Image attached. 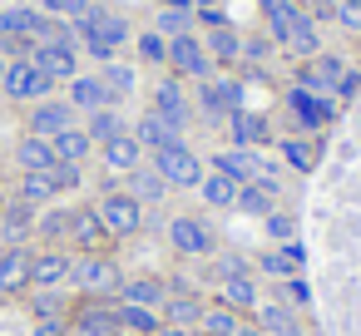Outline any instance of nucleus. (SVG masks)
I'll return each mask as SVG.
<instances>
[{
	"instance_id": "f257e3e1",
	"label": "nucleus",
	"mask_w": 361,
	"mask_h": 336,
	"mask_svg": "<svg viewBox=\"0 0 361 336\" xmlns=\"http://www.w3.org/2000/svg\"><path fill=\"white\" fill-rule=\"evenodd\" d=\"M70 287L80 297H119L124 287V267L109 252H75L70 262Z\"/></svg>"
},
{
	"instance_id": "f03ea898",
	"label": "nucleus",
	"mask_w": 361,
	"mask_h": 336,
	"mask_svg": "<svg viewBox=\"0 0 361 336\" xmlns=\"http://www.w3.org/2000/svg\"><path fill=\"white\" fill-rule=\"evenodd\" d=\"M164 237H169V247H173L178 257H213V252H218V232H213V223L198 218V213H173V218L164 223Z\"/></svg>"
},
{
	"instance_id": "7ed1b4c3",
	"label": "nucleus",
	"mask_w": 361,
	"mask_h": 336,
	"mask_svg": "<svg viewBox=\"0 0 361 336\" xmlns=\"http://www.w3.org/2000/svg\"><path fill=\"white\" fill-rule=\"evenodd\" d=\"M65 336H124L114 316V297H80L65 316Z\"/></svg>"
},
{
	"instance_id": "20e7f679",
	"label": "nucleus",
	"mask_w": 361,
	"mask_h": 336,
	"mask_svg": "<svg viewBox=\"0 0 361 336\" xmlns=\"http://www.w3.org/2000/svg\"><path fill=\"white\" fill-rule=\"evenodd\" d=\"M149 168L169 183V188H198L203 183V158L188 144H169L159 154H149Z\"/></svg>"
},
{
	"instance_id": "39448f33",
	"label": "nucleus",
	"mask_w": 361,
	"mask_h": 336,
	"mask_svg": "<svg viewBox=\"0 0 361 336\" xmlns=\"http://www.w3.org/2000/svg\"><path fill=\"white\" fill-rule=\"evenodd\" d=\"M50 89H55V80L40 75L30 55H25V60H6V85H0V94H6V99H16V104H40V99H50Z\"/></svg>"
},
{
	"instance_id": "423d86ee",
	"label": "nucleus",
	"mask_w": 361,
	"mask_h": 336,
	"mask_svg": "<svg viewBox=\"0 0 361 336\" xmlns=\"http://www.w3.org/2000/svg\"><path fill=\"white\" fill-rule=\"evenodd\" d=\"M336 99H322V94H307L302 85H287V114H292V124H297V134H322L331 119H336Z\"/></svg>"
},
{
	"instance_id": "0eeeda50",
	"label": "nucleus",
	"mask_w": 361,
	"mask_h": 336,
	"mask_svg": "<svg viewBox=\"0 0 361 336\" xmlns=\"http://www.w3.org/2000/svg\"><path fill=\"white\" fill-rule=\"evenodd\" d=\"M94 208H99V218H104V228H109V237H114V242L139 237V228H144V203H134L124 188H109Z\"/></svg>"
},
{
	"instance_id": "6e6552de",
	"label": "nucleus",
	"mask_w": 361,
	"mask_h": 336,
	"mask_svg": "<svg viewBox=\"0 0 361 336\" xmlns=\"http://www.w3.org/2000/svg\"><path fill=\"white\" fill-rule=\"evenodd\" d=\"M75 124H80V109L70 99H40L25 114V134H40V139H55V134H65Z\"/></svg>"
},
{
	"instance_id": "1a4fd4ad",
	"label": "nucleus",
	"mask_w": 361,
	"mask_h": 336,
	"mask_svg": "<svg viewBox=\"0 0 361 336\" xmlns=\"http://www.w3.org/2000/svg\"><path fill=\"white\" fill-rule=\"evenodd\" d=\"M70 262H75L70 247H40L35 262H30V287L35 292H65L70 287Z\"/></svg>"
},
{
	"instance_id": "9d476101",
	"label": "nucleus",
	"mask_w": 361,
	"mask_h": 336,
	"mask_svg": "<svg viewBox=\"0 0 361 336\" xmlns=\"http://www.w3.org/2000/svg\"><path fill=\"white\" fill-rule=\"evenodd\" d=\"M169 70L178 80H208L213 60H208V50H203L198 35H178V40H169Z\"/></svg>"
},
{
	"instance_id": "9b49d317",
	"label": "nucleus",
	"mask_w": 361,
	"mask_h": 336,
	"mask_svg": "<svg viewBox=\"0 0 361 336\" xmlns=\"http://www.w3.org/2000/svg\"><path fill=\"white\" fill-rule=\"evenodd\" d=\"M30 60H35V70H40V75H50L55 85H70V80L80 75V50L55 45V40H40V45L30 50Z\"/></svg>"
},
{
	"instance_id": "f8f14e48",
	"label": "nucleus",
	"mask_w": 361,
	"mask_h": 336,
	"mask_svg": "<svg viewBox=\"0 0 361 336\" xmlns=\"http://www.w3.org/2000/svg\"><path fill=\"white\" fill-rule=\"evenodd\" d=\"M109 228L99 218V208H75V223H70V247L75 252H109Z\"/></svg>"
},
{
	"instance_id": "ddd939ff",
	"label": "nucleus",
	"mask_w": 361,
	"mask_h": 336,
	"mask_svg": "<svg viewBox=\"0 0 361 336\" xmlns=\"http://www.w3.org/2000/svg\"><path fill=\"white\" fill-rule=\"evenodd\" d=\"M35 237V208L11 198V203H0V247H25Z\"/></svg>"
},
{
	"instance_id": "4468645a",
	"label": "nucleus",
	"mask_w": 361,
	"mask_h": 336,
	"mask_svg": "<svg viewBox=\"0 0 361 336\" xmlns=\"http://www.w3.org/2000/svg\"><path fill=\"white\" fill-rule=\"evenodd\" d=\"M297 65L302 60H312V55H322V35H317V20L312 15H302V11H292V20H287V30H282V40H277Z\"/></svg>"
},
{
	"instance_id": "2eb2a0df",
	"label": "nucleus",
	"mask_w": 361,
	"mask_h": 336,
	"mask_svg": "<svg viewBox=\"0 0 361 336\" xmlns=\"http://www.w3.org/2000/svg\"><path fill=\"white\" fill-rule=\"evenodd\" d=\"M30 247H0V297H20L30 292Z\"/></svg>"
},
{
	"instance_id": "dca6fc26",
	"label": "nucleus",
	"mask_w": 361,
	"mask_h": 336,
	"mask_svg": "<svg viewBox=\"0 0 361 336\" xmlns=\"http://www.w3.org/2000/svg\"><path fill=\"white\" fill-rule=\"evenodd\" d=\"M252 326L262 336H302V316L287 301H257L252 306Z\"/></svg>"
},
{
	"instance_id": "f3484780",
	"label": "nucleus",
	"mask_w": 361,
	"mask_h": 336,
	"mask_svg": "<svg viewBox=\"0 0 361 336\" xmlns=\"http://www.w3.org/2000/svg\"><path fill=\"white\" fill-rule=\"evenodd\" d=\"M154 114H164L173 129H183V124L193 119V109H188V99H183V80H178V75H164V80L154 85Z\"/></svg>"
},
{
	"instance_id": "a211bd4d",
	"label": "nucleus",
	"mask_w": 361,
	"mask_h": 336,
	"mask_svg": "<svg viewBox=\"0 0 361 336\" xmlns=\"http://www.w3.org/2000/svg\"><path fill=\"white\" fill-rule=\"evenodd\" d=\"M228 139H233V149H262V144H272V124L257 109H238L228 119Z\"/></svg>"
},
{
	"instance_id": "6ab92c4d",
	"label": "nucleus",
	"mask_w": 361,
	"mask_h": 336,
	"mask_svg": "<svg viewBox=\"0 0 361 336\" xmlns=\"http://www.w3.org/2000/svg\"><path fill=\"white\" fill-rule=\"evenodd\" d=\"M129 134L139 139V149H144V154H159V149H169V144H183V129H173V124H169L164 114H154V109H149V114H139Z\"/></svg>"
},
{
	"instance_id": "aec40b11",
	"label": "nucleus",
	"mask_w": 361,
	"mask_h": 336,
	"mask_svg": "<svg viewBox=\"0 0 361 336\" xmlns=\"http://www.w3.org/2000/svg\"><path fill=\"white\" fill-rule=\"evenodd\" d=\"M203 50H208L213 65H243V35H238L228 20L203 25Z\"/></svg>"
},
{
	"instance_id": "412c9836",
	"label": "nucleus",
	"mask_w": 361,
	"mask_h": 336,
	"mask_svg": "<svg viewBox=\"0 0 361 336\" xmlns=\"http://www.w3.org/2000/svg\"><path fill=\"white\" fill-rule=\"evenodd\" d=\"M198 119L208 124V129H228V119H233V104H228V94H223V85H218V75H208V80H198Z\"/></svg>"
},
{
	"instance_id": "4be33fe9",
	"label": "nucleus",
	"mask_w": 361,
	"mask_h": 336,
	"mask_svg": "<svg viewBox=\"0 0 361 336\" xmlns=\"http://www.w3.org/2000/svg\"><path fill=\"white\" fill-rule=\"evenodd\" d=\"M203 297L198 292H169L164 297V306H159V316H164V326H183V331H198V321H203Z\"/></svg>"
},
{
	"instance_id": "5701e85b",
	"label": "nucleus",
	"mask_w": 361,
	"mask_h": 336,
	"mask_svg": "<svg viewBox=\"0 0 361 336\" xmlns=\"http://www.w3.org/2000/svg\"><path fill=\"white\" fill-rule=\"evenodd\" d=\"M60 158H55V144L40 139V134H20L16 139V168L20 173H50Z\"/></svg>"
},
{
	"instance_id": "b1692460",
	"label": "nucleus",
	"mask_w": 361,
	"mask_h": 336,
	"mask_svg": "<svg viewBox=\"0 0 361 336\" xmlns=\"http://www.w3.org/2000/svg\"><path fill=\"white\" fill-rule=\"evenodd\" d=\"M99 158H104V168H109V173H119V178H124V173H134L139 163H149V154L139 149V139H134V134H119V139L99 144Z\"/></svg>"
},
{
	"instance_id": "393cba45",
	"label": "nucleus",
	"mask_w": 361,
	"mask_h": 336,
	"mask_svg": "<svg viewBox=\"0 0 361 336\" xmlns=\"http://www.w3.org/2000/svg\"><path fill=\"white\" fill-rule=\"evenodd\" d=\"M257 163H262V149H223V154L208 158V168L228 173L233 183H252L257 178Z\"/></svg>"
},
{
	"instance_id": "a878e982",
	"label": "nucleus",
	"mask_w": 361,
	"mask_h": 336,
	"mask_svg": "<svg viewBox=\"0 0 361 336\" xmlns=\"http://www.w3.org/2000/svg\"><path fill=\"white\" fill-rule=\"evenodd\" d=\"M164 297H169V277H154V272H144V277H124V287H119V297L114 301H134V306H164Z\"/></svg>"
},
{
	"instance_id": "bb28decb",
	"label": "nucleus",
	"mask_w": 361,
	"mask_h": 336,
	"mask_svg": "<svg viewBox=\"0 0 361 336\" xmlns=\"http://www.w3.org/2000/svg\"><path fill=\"white\" fill-rule=\"evenodd\" d=\"M70 223H75V208L50 203L45 213H35V242H45V247H65V242H70Z\"/></svg>"
},
{
	"instance_id": "cd10ccee",
	"label": "nucleus",
	"mask_w": 361,
	"mask_h": 336,
	"mask_svg": "<svg viewBox=\"0 0 361 336\" xmlns=\"http://www.w3.org/2000/svg\"><path fill=\"white\" fill-rule=\"evenodd\" d=\"M193 25H198V15H193V6H188V0H164V6H159V15H154V30H159L164 40L193 35Z\"/></svg>"
},
{
	"instance_id": "c85d7f7f",
	"label": "nucleus",
	"mask_w": 361,
	"mask_h": 336,
	"mask_svg": "<svg viewBox=\"0 0 361 336\" xmlns=\"http://www.w3.org/2000/svg\"><path fill=\"white\" fill-rule=\"evenodd\" d=\"M124 193H129L134 203H144V208H149V203H164L173 188H169V183H164V178H159L149 163H139L134 173H124Z\"/></svg>"
},
{
	"instance_id": "c756f323",
	"label": "nucleus",
	"mask_w": 361,
	"mask_h": 336,
	"mask_svg": "<svg viewBox=\"0 0 361 336\" xmlns=\"http://www.w3.org/2000/svg\"><path fill=\"white\" fill-rule=\"evenodd\" d=\"M85 134H90V144L99 149V144H109V139H119V134H129V119L114 109V104H104V109H94V114H85V124H80Z\"/></svg>"
},
{
	"instance_id": "7c9ffc66",
	"label": "nucleus",
	"mask_w": 361,
	"mask_h": 336,
	"mask_svg": "<svg viewBox=\"0 0 361 336\" xmlns=\"http://www.w3.org/2000/svg\"><path fill=\"white\" fill-rule=\"evenodd\" d=\"M277 154H282V163L292 173H312L317 168V139L312 134H282L277 139Z\"/></svg>"
},
{
	"instance_id": "2f4dec72",
	"label": "nucleus",
	"mask_w": 361,
	"mask_h": 336,
	"mask_svg": "<svg viewBox=\"0 0 361 336\" xmlns=\"http://www.w3.org/2000/svg\"><path fill=\"white\" fill-rule=\"evenodd\" d=\"M218 301L247 316V311H252V306L262 301V292H257V272H247V277H228V282H218Z\"/></svg>"
},
{
	"instance_id": "473e14b6",
	"label": "nucleus",
	"mask_w": 361,
	"mask_h": 336,
	"mask_svg": "<svg viewBox=\"0 0 361 336\" xmlns=\"http://www.w3.org/2000/svg\"><path fill=\"white\" fill-rule=\"evenodd\" d=\"M70 104H75L80 114H94V109H104V104H114V99H109V89H104L99 75H75V80H70Z\"/></svg>"
},
{
	"instance_id": "72a5a7b5",
	"label": "nucleus",
	"mask_w": 361,
	"mask_h": 336,
	"mask_svg": "<svg viewBox=\"0 0 361 336\" xmlns=\"http://www.w3.org/2000/svg\"><path fill=\"white\" fill-rule=\"evenodd\" d=\"M238 188H243V183H233L228 173H218V168H203V183H198V193H203V203H208V208H223V213H233V203H238Z\"/></svg>"
},
{
	"instance_id": "f704fd0d",
	"label": "nucleus",
	"mask_w": 361,
	"mask_h": 336,
	"mask_svg": "<svg viewBox=\"0 0 361 336\" xmlns=\"http://www.w3.org/2000/svg\"><path fill=\"white\" fill-rule=\"evenodd\" d=\"M114 316H119V331H129V336H154L164 326V316L154 306H134V301H114Z\"/></svg>"
},
{
	"instance_id": "c9c22d12",
	"label": "nucleus",
	"mask_w": 361,
	"mask_h": 336,
	"mask_svg": "<svg viewBox=\"0 0 361 336\" xmlns=\"http://www.w3.org/2000/svg\"><path fill=\"white\" fill-rule=\"evenodd\" d=\"M243 321H247L243 311H233V306H223V301H208V306H203V321H198V336H238Z\"/></svg>"
},
{
	"instance_id": "e433bc0d",
	"label": "nucleus",
	"mask_w": 361,
	"mask_h": 336,
	"mask_svg": "<svg viewBox=\"0 0 361 336\" xmlns=\"http://www.w3.org/2000/svg\"><path fill=\"white\" fill-rule=\"evenodd\" d=\"M247 272H252V257H247V252H238V247H218V252L208 257V277H213V282L247 277Z\"/></svg>"
},
{
	"instance_id": "4c0bfd02",
	"label": "nucleus",
	"mask_w": 361,
	"mask_h": 336,
	"mask_svg": "<svg viewBox=\"0 0 361 336\" xmlns=\"http://www.w3.org/2000/svg\"><path fill=\"white\" fill-rule=\"evenodd\" d=\"M50 144H55V158H60V163H85V158L94 154V144H90V134H85L80 124L65 129V134H55Z\"/></svg>"
},
{
	"instance_id": "58836bf2",
	"label": "nucleus",
	"mask_w": 361,
	"mask_h": 336,
	"mask_svg": "<svg viewBox=\"0 0 361 336\" xmlns=\"http://www.w3.org/2000/svg\"><path fill=\"white\" fill-rule=\"evenodd\" d=\"M16 198H20V203H30V208H50L60 193H55L50 173H20V188H16Z\"/></svg>"
},
{
	"instance_id": "ea45409f",
	"label": "nucleus",
	"mask_w": 361,
	"mask_h": 336,
	"mask_svg": "<svg viewBox=\"0 0 361 336\" xmlns=\"http://www.w3.org/2000/svg\"><path fill=\"white\" fill-rule=\"evenodd\" d=\"M277 208V198L262 188V183H243L238 188V203H233V213H247V218H267Z\"/></svg>"
},
{
	"instance_id": "a19ab883",
	"label": "nucleus",
	"mask_w": 361,
	"mask_h": 336,
	"mask_svg": "<svg viewBox=\"0 0 361 336\" xmlns=\"http://www.w3.org/2000/svg\"><path fill=\"white\" fill-rule=\"evenodd\" d=\"M99 80H104V89H109V99H114V104H119L124 94H134V85H139L134 65H119V60H109V65L99 70Z\"/></svg>"
},
{
	"instance_id": "79ce46f5",
	"label": "nucleus",
	"mask_w": 361,
	"mask_h": 336,
	"mask_svg": "<svg viewBox=\"0 0 361 336\" xmlns=\"http://www.w3.org/2000/svg\"><path fill=\"white\" fill-rule=\"evenodd\" d=\"M252 272H262V277H277V282L297 277V267L287 262V252H282V247H267V252H257V257H252Z\"/></svg>"
},
{
	"instance_id": "37998d69",
	"label": "nucleus",
	"mask_w": 361,
	"mask_h": 336,
	"mask_svg": "<svg viewBox=\"0 0 361 336\" xmlns=\"http://www.w3.org/2000/svg\"><path fill=\"white\" fill-rule=\"evenodd\" d=\"M134 50H139V60H144V65H169V40H164L159 30L134 35Z\"/></svg>"
},
{
	"instance_id": "c03bdc74",
	"label": "nucleus",
	"mask_w": 361,
	"mask_h": 336,
	"mask_svg": "<svg viewBox=\"0 0 361 336\" xmlns=\"http://www.w3.org/2000/svg\"><path fill=\"white\" fill-rule=\"evenodd\" d=\"M262 228H267V237H272V242H277V247H282V242H292V237H297V218H292V213H287V208H272V213H267V218H262Z\"/></svg>"
},
{
	"instance_id": "a18cd8bd",
	"label": "nucleus",
	"mask_w": 361,
	"mask_h": 336,
	"mask_svg": "<svg viewBox=\"0 0 361 336\" xmlns=\"http://www.w3.org/2000/svg\"><path fill=\"white\" fill-rule=\"evenodd\" d=\"M30 311H35V321H50V316H70V301H65V292H35Z\"/></svg>"
},
{
	"instance_id": "49530a36",
	"label": "nucleus",
	"mask_w": 361,
	"mask_h": 336,
	"mask_svg": "<svg viewBox=\"0 0 361 336\" xmlns=\"http://www.w3.org/2000/svg\"><path fill=\"white\" fill-rule=\"evenodd\" d=\"M50 183H55V193H75V188L85 183V168H80V163H55V168H50Z\"/></svg>"
},
{
	"instance_id": "de8ad7c7",
	"label": "nucleus",
	"mask_w": 361,
	"mask_h": 336,
	"mask_svg": "<svg viewBox=\"0 0 361 336\" xmlns=\"http://www.w3.org/2000/svg\"><path fill=\"white\" fill-rule=\"evenodd\" d=\"M346 35H361V0H336V15H331Z\"/></svg>"
},
{
	"instance_id": "09e8293b",
	"label": "nucleus",
	"mask_w": 361,
	"mask_h": 336,
	"mask_svg": "<svg viewBox=\"0 0 361 336\" xmlns=\"http://www.w3.org/2000/svg\"><path fill=\"white\" fill-rule=\"evenodd\" d=\"M282 301H292V306H297V311H307V306H312V287H307V282H302V272H297V277H287V282H282Z\"/></svg>"
},
{
	"instance_id": "8fccbe9b",
	"label": "nucleus",
	"mask_w": 361,
	"mask_h": 336,
	"mask_svg": "<svg viewBox=\"0 0 361 336\" xmlns=\"http://www.w3.org/2000/svg\"><path fill=\"white\" fill-rule=\"evenodd\" d=\"M272 55V40L267 35H243V65H262Z\"/></svg>"
},
{
	"instance_id": "3c124183",
	"label": "nucleus",
	"mask_w": 361,
	"mask_h": 336,
	"mask_svg": "<svg viewBox=\"0 0 361 336\" xmlns=\"http://www.w3.org/2000/svg\"><path fill=\"white\" fill-rule=\"evenodd\" d=\"M356 94H361V70H346L341 85H336V104H351Z\"/></svg>"
},
{
	"instance_id": "603ef678",
	"label": "nucleus",
	"mask_w": 361,
	"mask_h": 336,
	"mask_svg": "<svg viewBox=\"0 0 361 336\" xmlns=\"http://www.w3.org/2000/svg\"><path fill=\"white\" fill-rule=\"evenodd\" d=\"M35 336H65V316H50V321H35Z\"/></svg>"
},
{
	"instance_id": "864d4df0",
	"label": "nucleus",
	"mask_w": 361,
	"mask_h": 336,
	"mask_svg": "<svg viewBox=\"0 0 361 336\" xmlns=\"http://www.w3.org/2000/svg\"><path fill=\"white\" fill-rule=\"evenodd\" d=\"M40 11H45L50 20H55V15H65V0H40Z\"/></svg>"
},
{
	"instance_id": "5fc2aeb1",
	"label": "nucleus",
	"mask_w": 361,
	"mask_h": 336,
	"mask_svg": "<svg viewBox=\"0 0 361 336\" xmlns=\"http://www.w3.org/2000/svg\"><path fill=\"white\" fill-rule=\"evenodd\" d=\"M193 6V15H203V11H218V0H188Z\"/></svg>"
},
{
	"instance_id": "6e6d98bb",
	"label": "nucleus",
	"mask_w": 361,
	"mask_h": 336,
	"mask_svg": "<svg viewBox=\"0 0 361 336\" xmlns=\"http://www.w3.org/2000/svg\"><path fill=\"white\" fill-rule=\"evenodd\" d=\"M154 336H188V331H183V326H159Z\"/></svg>"
},
{
	"instance_id": "4d7b16f0",
	"label": "nucleus",
	"mask_w": 361,
	"mask_h": 336,
	"mask_svg": "<svg viewBox=\"0 0 361 336\" xmlns=\"http://www.w3.org/2000/svg\"><path fill=\"white\" fill-rule=\"evenodd\" d=\"M238 336H262V331H257L252 321H243V326H238Z\"/></svg>"
},
{
	"instance_id": "13d9d810",
	"label": "nucleus",
	"mask_w": 361,
	"mask_h": 336,
	"mask_svg": "<svg viewBox=\"0 0 361 336\" xmlns=\"http://www.w3.org/2000/svg\"><path fill=\"white\" fill-rule=\"evenodd\" d=\"M0 35H6V6H0Z\"/></svg>"
},
{
	"instance_id": "bf43d9fd",
	"label": "nucleus",
	"mask_w": 361,
	"mask_h": 336,
	"mask_svg": "<svg viewBox=\"0 0 361 336\" xmlns=\"http://www.w3.org/2000/svg\"><path fill=\"white\" fill-rule=\"evenodd\" d=\"M0 85H6V55H0Z\"/></svg>"
},
{
	"instance_id": "052dcab7",
	"label": "nucleus",
	"mask_w": 361,
	"mask_h": 336,
	"mask_svg": "<svg viewBox=\"0 0 361 336\" xmlns=\"http://www.w3.org/2000/svg\"><path fill=\"white\" fill-rule=\"evenodd\" d=\"M302 336H322V331H302Z\"/></svg>"
},
{
	"instance_id": "680f3d73",
	"label": "nucleus",
	"mask_w": 361,
	"mask_h": 336,
	"mask_svg": "<svg viewBox=\"0 0 361 336\" xmlns=\"http://www.w3.org/2000/svg\"><path fill=\"white\" fill-rule=\"evenodd\" d=\"M287 6H292V0H287Z\"/></svg>"
}]
</instances>
